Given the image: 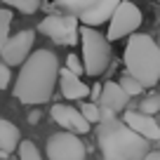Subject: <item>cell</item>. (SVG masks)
<instances>
[{
    "label": "cell",
    "mask_w": 160,
    "mask_h": 160,
    "mask_svg": "<svg viewBox=\"0 0 160 160\" xmlns=\"http://www.w3.org/2000/svg\"><path fill=\"white\" fill-rule=\"evenodd\" d=\"M59 80V59L52 50H35L21 64V71L14 82V99L21 104L38 106L52 99Z\"/></svg>",
    "instance_id": "obj_1"
},
{
    "label": "cell",
    "mask_w": 160,
    "mask_h": 160,
    "mask_svg": "<svg viewBox=\"0 0 160 160\" xmlns=\"http://www.w3.org/2000/svg\"><path fill=\"white\" fill-rule=\"evenodd\" d=\"M97 139L104 160H144L148 153V141L137 137L122 120L108 111H101Z\"/></svg>",
    "instance_id": "obj_2"
},
{
    "label": "cell",
    "mask_w": 160,
    "mask_h": 160,
    "mask_svg": "<svg viewBox=\"0 0 160 160\" xmlns=\"http://www.w3.org/2000/svg\"><path fill=\"white\" fill-rule=\"evenodd\" d=\"M125 68L141 87H155L160 82V50L146 33H132L125 45Z\"/></svg>",
    "instance_id": "obj_3"
},
{
    "label": "cell",
    "mask_w": 160,
    "mask_h": 160,
    "mask_svg": "<svg viewBox=\"0 0 160 160\" xmlns=\"http://www.w3.org/2000/svg\"><path fill=\"white\" fill-rule=\"evenodd\" d=\"M80 45H82V68L87 75L99 78L101 73H106L111 64V42L106 40V35H101L97 28L90 26H80Z\"/></svg>",
    "instance_id": "obj_4"
},
{
    "label": "cell",
    "mask_w": 160,
    "mask_h": 160,
    "mask_svg": "<svg viewBox=\"0 0 160 160\" xmlns=\"http://www.w3.org/2000/svg\"><path fill=\"white\" fill-rule=\"evenodd\" d=\"M144 21L141 17V10L132 2V0H122L118 7H115L113 17L108 19V33H106V40L113 42V40H120V38H127V35L137 33Z\"/></svg>",
    "instance_id": "obj_5"
},
{
    "label": "cell",
    "mask_w": 160,
    "mask_h": 160,
    "mask_svg": "<svg viewBox=\"0 0 160 160\" xmlns=\"http://www.w3.org/2000/svg\"><path fill=\"white\" fill-rule=\"evenodd\" d=\"M38 31L45 33L47 38H52L59 45H75L78 42V17L68 14V17H59L52 14L38 24Z\"/></svg>",
    "instance_id": "obj_6"
},
{
    "label": "cell",
    "mask_w": 160,
    "mask_h": 160,
    "mask_svg": "<svg viewBox=\"0 0 160 160\" xmlns=\"http://www.w3.org/2000/svg\"><path fill=\"white\" fill-rule=\"evenodd\" d=\"M47 158L50 160H85L87 148L78 134L71 132H57L47 139Z\"/></svg>",
    "instance_id": "obj_7"
},
{
    "label": "cell",
    "mask_w": 160,
    "mask_h": 160,
    "mask_svg": "<svg viewBox=\"0 0 160 160\" xmlns=\"http://www.w3.org/2000/svg\"><path fill=\"white\" fill-rule=\"evenodd\" d=\"M33 42H35V33L33 31H19V33L10 35L0 47L2 54V64L5 66H21L33 52Z\"/></svg>",
    "instance_id": "obj_8"
},
{
    "label": "cell",
    "mask_w": 160,
    "mask_h": 160,
    "mask_svg": "<svg viewBox=\"0 0 160 160\" xmlns=\"http://www.w3.org/2000/svg\"><path fill=\"white\" fill-rule=\"evenodd\" d=\"M50 115L61 130L71 132V134L80 137V134H87V132L92 130V127L87 125V120L80 115V111L73 108V106H68V104H54L50 108Z\"/></svg>",
    "instance_id": "obj_9"
},
{
    "label": "cell",
    "mask_w": 160,
    "mask_h": 160,
    "mask_svg": "<svg viewBox=\"0 0 160 160\" xmlns=\"http://www.w3.org/2000/svg\"><path fill=\"white\" fill-rule=\"evenodd\" d=\"M122 122H125L137 137H141V139H146V141H158L160 139V125L151 115H144V113H139V111H125V113H122Z\"/></svg>",
    "instance_id": "obj_10"
},
{
    "label": "cell",
    "mask_w": 160,
    "mask_h": 160,
    "mask_svg": "<svg viewBox=\"0 0 160 160\" xmlns=\"http://www.w3.org/2000/svg\"><path fill=\"white\" fill-rule=\"evenodd\" d=\"M99 108L101 111H108V113H118V111H125L130 106V97L122 92V87L115 82V80H108L101 85V92H99Z\"/></svg>",
    "instance_id": "obj_11"
},
{
    "label": "cell",
    "mask_w": 160,
    "mask_h": 160,
    "mask_svg": "<svg viewBox=\"0 0 160 160\" xmlns=\"http://www.w3.org/2000/svg\"><path fill=\"white\" fill-rule=\"evenodd\" d=\"M120 2H122V0H94L92 7H87L78 19L82 21V26H90V28L101 26V24H106V21L113 17L115 7H118Z\"/></svg>",
    "instance_id": "obj_12"
},
{
    "label": "cell",
    "mask_w": 160,
    "mask_h": 160,
    "mask_svg": "<svg viewBox=\"0 0 160 160\" xmlns=\"http://www.w3.org/2000/svg\"><path fill=\"white\" fill-rule=\"evenodd\" d=\"M59 90L66 99L78 101V99H87L90 97V85H85L78 75H73L71 71L59 68Z\"/></svg>",
    "instance_id": "obj_13"
},
{
    "label": "cell",
    "mask_w": 160,
    "mask_h": 160,
    "mask_svg": "<svg viewBox=\"0 0 160 160\" xmlns=\"http://www.w3.org/2000/svg\"><path fill=\"white\" fill-rule=\"evenodd\" d=\"M21 141V134H19V127L12 122V120H5L0 118V158L12 151H17Z\"/></svg>",
    "instance_id": "obj_14"
},
{
    "label": "cell",
    "mask_w": 160,
    "mask_h": 160,
    "mask_svg": "<svg viewBox=\"0 0 160 160\" xmlns=\"http://www.w3.org/2000/svg\"><path fill=\"white\" fill-rule=\"evenodd\" d=\"M80 115L87 120V125H99V120H101V108H99V104H94V101H82L80 104Z\"/></svg>",
    "instance_id": "obj_15"
},
{
    "label": "cell",
    "mask_w": 160,
    "mask_h": 160,
    "mask_svg": "<svg viewBox=\"0 0 160 160\" xmlns=\"http://www.w3.org/2000/svg\"><path fill=\"white\" fill-rule=\"evenodd\" d=\"M0 2H5V5L19 10L21 14H35V12L40 10V0H0Z\"/></svg>",
    "instance_id": "obj_16"
},
{
    "label": "cell",
    "mask_w": 160,
    "mask_h": 160,
    "mask_svg": "<svg viewBox=\"0 0 160 160\" xmlns=\"http://www.w3.org/2000/svg\"><path fill=\"white\" fill-rule=\"evenodd\" d=\"M57 2H59V7L68 10L73 17H80L87 7H92V2H94V0H57Z\"/></svg>",
    "instance_id": "obj_17"
},
{
    "label": "cell",
    "mask_w": 160,
    "mask_h": 160,
    "mask_svg": "<svg viewBox=\"0 0 160 160\" xmlns=\"http://www.w3.org/2000/svg\"><path fill=\"white\" fill-rule=\"evenodd\" d=\"M19 160H42L40 158V151H38V146L33 144V141H28V139H24V141H19Z\"/></svg>",
    "instance_id": "obj_18"
},
{
    "label": "cell",
    "mask_w": 160,
    "mask_h": 160,
    "mask_svg": "<svg viewBox=\"0 0 160 160\" xmlns=\"http://www.w3.org/2000/svg\"><path fill=\"white\" fill-rule=\"evenodd\" d=\"M118 85L122 87V92H125V94L130 97V99H132V97H137V94H141V92H144V87H141V85H139V82H137L134 78H130V75H127V73H125V75H122V78L118 80Z\"/></svg>",
    "instance_id": "obj_19"
},
{
    "label": "cell",
    "mask_w": 160,
    "mask_h": 160,
    "mask_svg": "<svg viewBox=\"0 0 160 160\" xmlns=\"http://www.w3.org/2000/svg\"><path fill=\"white\" fill-rule=\"evenodd\" d=\"M158 111H160V94H151L139 104V113H144V115H151V118H153Z\"/></svg>",
    "instance_id": "obj_20"
},
{
    "label": "cell",
    "mask_w": 160,
    "mask_h": 160,
    "mask_svg": "<svg viewBox=\"0 0 160 160\" xmlns=\"http://www.w3.org/2000/svg\"><path fill=\"white\" fill-rule=\"evenodd\" d=\"M10 26H12V12L5 10V7H0V47L10 38Z\"/></svg>",
    "instance_id": "obj_21"
},
{
    "label": "cell",
    "mask_w": 160,
    "mask_h": 160,
    "mask_svg": "<svg viewBox=\"0 0 160 160\" xmlns=\"http://www.w3.org/2000/svg\"><path fill=\"white\" fill-rule=\"evenodd\" d=\"M64 68H66V71H71L73 75H78V78L85 73V68H82V59H80L75 52H71V54L66 57V66H64Z\"/></svg>",
    "instance_id": "obj_22"
},
{
    "label": "cell",
    "mask_w": 160,
    "mask_h": 160,
    "mask_svg": "<svg viewBox=\"0 0 160 160\" xmlns=\"http://www.w3.org/2000/svg\"><path fill=\"white\" fill-rule=\"evenodd\" d=\"M10 80H12V71H10V66H5L2 61H0V90H5V87L10 85Z\"/></svg>",
    "instance_id": "obj_23"
},
{
    "label": "cell",
    "mask_w": 160,
    "mask_h": 160,
    "mask_svg": "<svg viewBox=\"0 0 160 160\" xmlns=\"http://www.w3.org/2000/svg\"><path fill=\"white\" fill-rule=\"evenodd\" d=\"M144 160H160V151H148Z\"/></svg>",
    "instance_id": "obj_24"
},
{
    "label": "cell",
    "mask_w": 160,
    "mask_h": 160,
    "mask_svg": "<svg viewBox=\"0 0 160 160\" xmlns=\"http://www.w3.org/2000/svg\"><path fill=\"white\" fill-rule=\"evenodd\" d=\"M38 120H40V111H33V113L28 115V122H33V125H35Z\"/></svg>",
    "instance_id": "obj_25"
},
{
    "label": "cell",
    "mask_w": 160,
    "mask_h": 160,
    "mask_svg": "<svg viewBox=\"0 0 160 160\" xmlns=\"http://www.w3.org/2000/svg\"><path fill=\"white\" fill-rule=\"evenodd\" d=\"M155 45H158V50H160V35H158V40H155Z\"/></svg>",
    "instance_id": "obj_26"
},
{
    "label": "cell",
    "mask_w": 160,
    "mask_h": 160,
    "mask_svg": "<svg viewBox=\"0 0 160 160\" xmlns=\"http://www.w3.org/2000/svg\"><path fill=\"white\" fill-rule=\"evenodd\" d=\"M158 2H160V0H158Z\"/></svg>",
    "instance_id": "obj_27"
},
{
    "label": "cell",
    "mask_w": 160,
    "mask_h": 160,
    "mask_svg": "<svg viewBox=\"0 0 160 160\" xmlns=\"http://www.w3.org/2000/svg\"><path fill=\"white\" fill-rule=\"evenodd\" d=\"M0 160H2V158H0Z\"/></svg>",
    "instance_id": "obj_28"
}]
</instances>
